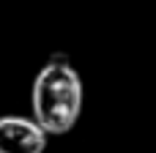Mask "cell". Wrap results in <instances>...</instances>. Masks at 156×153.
<instances>
[{
  "label": "cell",
  "mask_w": 156,
  "mask_h": 153,
  "mask_svg": "<svg viewBox=\"0 0 156 153\" xmlns=\"http://www.w3.org/2000/svg\"><path fill=\"white\" fill-rule=\"evenodd\" d=\"M82 77L69 57H49L33 79L30 110L33 120L47 131V137L69 134L82 115Z\"/></svg>",
  "instance_id": "6da1fadb"
},
{
  "label": "cell",
  "mask_w": 156,
  "mask_h": 153,
  "mask_svg": "<svg viewBox=\"0 0 156 153\" xmlns=\"http://www.w3.org/2000/svg\"><path fill=\"white\" fill-rule=\"evenodd\" d=\"M47 131L25 115H3L0 118V153H44Z\"/></svg>",
  "instance_id": "7a4b0ae2"
}]
</instances>
